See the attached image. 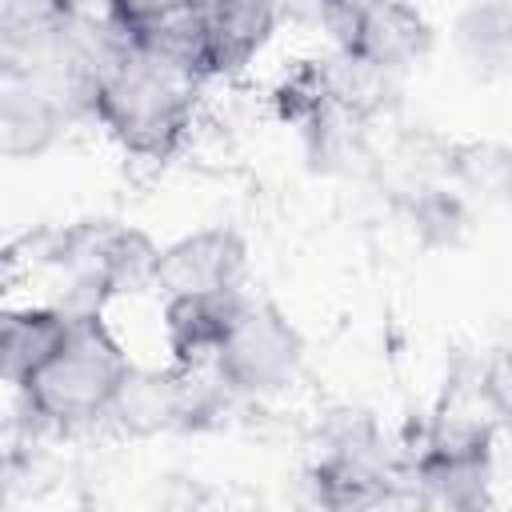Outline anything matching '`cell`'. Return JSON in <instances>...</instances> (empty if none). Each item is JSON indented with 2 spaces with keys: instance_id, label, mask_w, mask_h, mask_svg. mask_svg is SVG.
<instances>
[{
  "instance_id": "obj_1",
  "label": "cell",
  "mask_w": 512,
  "mask_h": 512,
  "mask_svg": "<svg viewBox=\"0 0 512 512\" xmlns=\"http://www.w3.org/2000/svg\"><path fill=\"white\" fill-rule=\"evenodd\" d=\"M132 368L136 364L108 328L104 312H68L64 344L24 388H16V400L36 436H64L108 420L112 400L120 396Z\"/></svg>"
},
{
  "instance_id": "obj_2",
  "label": "cell",
  "mask_w": 512,
  "mask_h": 512,
  "mask_svg": "<svg viewBox=\"0 0 512 512\" xmlns=\"http://www.w3.org/2000/svg\"><path fill=\"white\" fill-rule=\"evenodd\" d=\"M200 88L204 80L156 60L136 44L120 64L104 72L92 120L132 160L164 164L184 148L192 132Z\"/></svg>"
},
{
  "instance_id": "obj_3",
  "label": "cell",
  "mask_w": 512,
  "mask_h": 512,
  "mask_svg": "<svg viewBox=\"0 0 512 512\" xmlns=\"http://www.w3.org/2000/svg\"><path fill=\"white\" fill-rule=\"evenodd\" d=\"M492 436H496L492 416L488 420H472L456 412L436 416L420 432L416 448H408L404 456V472L416 500L452 512H472L492 504V480H496Z\"/></svg>"
},
{
  "instance_id": "obj_4",
  "label": "cell",
  "mask_w": 512,
  "mask_h": 512,
  "mask_svg": "<svg viewBox=\"0 0 512 512\" xmlns=\"http://www.w3.org/2000/svg\"><path fill=\"white\" fill-rule=\"evenodd\" d=\"M312 496L324 508H376L408 484L404 460H396L364 412H340L324 428V448L308 472Z\"/></svg>"
},
{
  "instance_id": "obj_5",
  "label": "cell",
  "mask_w": 512,
  "mask_h": 512,
  "mask_svg": "<svg viewBox=\"0 0 512 512\" xmlns=\"http://www.w3.org/2000/svg\"><path fill=\"white\" fill-rule=\"evenodd\" d=\"M212 364L240 400H268L300 376L304 336L280 304L244 296V308Z\"/></svg>"
},
{
  "instance_id": "obj_6",
  "label": "cell",
  "mask_w": 512,
  "mask_h": 512,
  "mask_svg": "<svg viewBox=\"0 0 512 512\" xmlns=\"http://www.w3.org/2000/svg\"><path fill=\"white\" fill-rule=\"evenodd\" d=\"M244 276H248L244 232L232 224H208V228H196L160 248L156 292L160 296L232 292V288H244Z\"/></svg>"
},
{
  "instance_id": "obj_7",
  "label": "cell",
  "mask_w": 512,
  "mask_h": 512,
  "mask_svg": "<svg viewBox=\"0 0 512 512\" xmlns=\"http://www.w3.org/2000/svg\"><path fill=\"white\" fill-rule=\"evenodd\" d=\"M188 400H192V368L184 364L132 368L104 424H112L120 436L132 440L188 432Z\"/></svg>"
},
{
  "instance_id": "obj_8",
  "label": "cell",
  "mask_w": 512,
  "mask_h": 512,
  "mask_svg": "<svg viewBox=\"0 0 512 512\" xmlns=\"http://www.w3.org/2000/svg\"><path fill=\"white\" fill-rule=\"evenodd\" d=\"M208 32V76L228 80L256 64V56L276 36L280 4L276 0H196Z\"/></svg>"
},
{
  "instance_id": "obj_9",
  "label": "cell",
  "mask_w": 512,
  "mask_h": 512,
  "mask_svg": "<svg viewBox=\"0 0 512 512\" xmlns=\"http://www.w3.org/2000/svg\"><path fill=\"white\" fill-rule=\"evenodd\" d=\"M76 120L28 72H0V148L8 160L44 156Z\"/></svg>"
},
{
  "instance_id": "obj_10",
  "label": "cell",
  "mask_w": 512,
  "mask_h": 512,
  "mask_svg": "<svg viewBox=\"0 0 512 512\" xmlns=\"http://www.w3.org/2000/svg\"><path fill=\"white\" fill-rule=\"evenodd\" d=\"M244 296H248L244 288L164 296L160 316H164V344L172 352V364H184V368L212 364L244 308Z\"/></svg>"
},
{
  "instance_id": "obj_11",
  "label": "cell",
  "mask_w": 512,
  "mask_h": 512,
  "mask_svg": "<svg viewBox=\"0 0 512 512\" xmlns=\"http://www.w3.org/2000/svg\"><path fill=\"white\" fill-rule=\"evenodd\" d=\"M436 48V28L412 0H368L352 52L376 60L380 68L408 76L420 68Z\"/></svg>"
},
{
  "instance_id": "obj_12",
  "label": "cell",
  "mask_w": 512,
  "mask_h": 512,
  "mask_svg": "<svg viewBox=\"0 0 512 512\" xmlns=\"http://www.w3.org/2000/svg\"><path fill=\"white\" fill-rule=\"evenodd\" d=\"M320 76H324L328 104L360 116L364 124L388 120L404 100V76L380 68L376 60L352 48H332L328 56H320Z\"/></svg>"
},
{
  "instance_id": "obj_13",
  "label": "cell",
  "mask_w": 512,
  "mask_h": 512,
  "mask_svg": "<svg viewBox=\"0 0 512 512\" xmlns=\"http://www.w3.org/2000/svg\"><path fill=\"white\" fill-rule=\"evenodd\" d=\"M300 144H304L308 168L320 176L356 180V176H368L376 168L372 124H364L360 116H352L336 104H324L320 112H312L300 124Z\"/></svg>"
},
{
  "instance_id": "obj_14",
  "label": "cell",
  "mask_w": 512,
  "mask_h": 512,
  "mask_svg": "<svg viewBox=\"0 0 512 512\" xmlns=\"http://www.w3.org/2000/svg\"><path fill=\"white\" fill-rule=\"evenodd\" d=\"M68 336V312L60 304H28L8 308L0 324V372L4 384L16 392L24 388L64 344Z\"/></svg>"
},
{
  "instance_id": "obj_15",
  "label": "cell",
  "mask_w": 512,
  "mask_h": 512,
  "mask_svg": "<svg viewBox=\"0 0 512 512\" xmlns=\"http://www.w3.org/2000/svg\"><path fill=\"white\" fill-rule=\"evenodd\" d=\"M452 44L476 76H512V0H472L460 8Z\"/></svg>"
},
{
  "instance_id": "obj_16",
  "label": "cell",
  "mask_w": 512,
  "mask_h": 512,
  "mask_svg": "<svg viewBox=\"0 0 512 512\" xmlns=\"http://www.w3.org/2000/svg\"><path fill=\"white\" fill-rule=\"evenodd\" d=\"M444 184L472 208L512 200V144L504 140H448Z\"/></svg>"
},
{
  "instance_id": "obj_17",
  "label": "cell",
  "mask_w": 512,
  "mask_h": 512,
  "mask_svg": "<svg viewBox=\"0 0 512 512\" xmlns=\"http://www.w3.org/2000/svg\"><path fill=\"white\" fill-rule=\"evenodd\" d=\"M396 208L424 248H456L472 228V204L444 180H412Z\"/></svg>"
},
{
  "instance_id": "obj_18",
  "label": "cell",
  "mask_w": 512,
  "mask_h": 512,
  "mask_svg": "<svg viewBox=\"0 0 512 512\" xmlns=\"http://www.w3.org/2000/svg\"><path fill=\"white\" fill-rule=\"evenodd\" d=\"M476 392H480L492 424L512 436V348H500L484 360V368L476 376Z\"/></svg>"
},
{
  "instance_id": "obj_19",
  "label": "cell",
  "mask_w": 512,
  "mask_h": 512,
  "mask_svg": "<svg viewBox=\"0 0 512 512\" xmlns=\"http://www.w3.org/2000/svg\"><path fill=\"white\" fill-rule=\"evenodd\" d=\"M124 4V12L136 20V28L140 24H148V20H156V16H168V12H176V8H184V4H192V0H120Z\"/></svg>"
}]
</instances>
